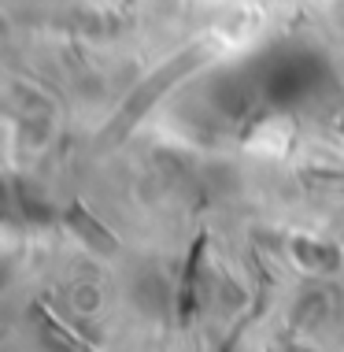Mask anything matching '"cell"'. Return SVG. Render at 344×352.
I'll use <instances>...</instances> for the list:
<instances>
[{"label": "cell", "instance_id": "1", "mask_svg": "<svg viewBox=\"0 0 344 352\" xmlns=\"http://www.w3.org/2000/svg\"><path fill=\"white\" fill-rule=\"evenodd\" d=\"M67 223H71L74 230H78V234L85 237V241H93V249H97V252H115V245H119V241H115V237H111L108 230H100V223H97V219H93V215H85L78 204H74L71 212H67Z\"/></svg>", "mask_w": 344, "mask_h": 352}]
</instances>
